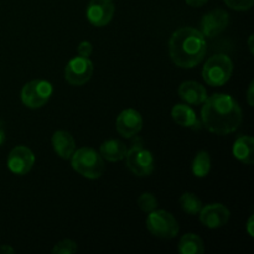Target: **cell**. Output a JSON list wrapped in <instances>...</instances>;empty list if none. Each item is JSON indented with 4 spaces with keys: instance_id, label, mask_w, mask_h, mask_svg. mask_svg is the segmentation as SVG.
<instances>
[{
    "instance_id": "cell-16",
    "label": "cell",
    "mask_w": 254,
    "mask_h": 254,
    "mask_svg": "<svg viewBox=\"0 0 254 254\" xmlns=\"http://www.w3.org/2000/svg\"><path fill=\"white\" fill-rule=\"evenodd\" d=\"M52 148L61 159L68 160L76 150V141L73 136L66 130H57L52 135Z\"/></svg>"
},
{
    "instance_id": "cell-6",
    "label": "cell",
    "mask_w": 254,
    "mask_h": 254,
    "mask_svg": "<svg viewBox=\"0 0 254 254\" xmlns=\"http://www.w3.org/2000/svg\"><path fill=\"white\" fill-rule=\"evenodd\" d=\"M52 92H54V88L49 81L34 79V81L27 82L22 87L20 97H21V102L24 103V106H26L27 108L37 109L44 107L49 102L52 96Z\"/></svg>"
},
{
    "instance_id": "cell-13",
    "label": "cell",
    "mask_w": 254,
    "mask_h": 254,
    "mask_svg": "<svg viewBox=\"0 0 254 254\" xmlns=\"http://www.w3.org/2000/svg\"><path fill=\"white\" fill-rule=\"evenodd\" d=\"M198 215L201 223L212 230L223 227L230 220V211L222 203H210L202 206Z\"/></svg>"
},
{
    "instance_id": "cell-23",
    "label": "cell",
    "mask_w": 254,
    "mask_h": 254,
    "mask_svg": "<svg viewBox=\"0 0 254 254\" xmlns=\"http://www.w3.org/2000/svg\"><path fill=\"white\" fill-rule=\"evenodd\" d=\"M52 254H71L77 252V243L72 240H62L52 248Z\"/></svg>"
},
{
    "instance_id": "cell-17",
    "label": "cell",
    "mask_w": 254,
    "mask_h": 254,
    "mask_svg": "<svg viewBox=\"0 0 254 254\" xmlns=\"http://www.w3.org/2000/svg\"><path fill=\"white\" fill-rule=\"evenodd\" d=\"M232 151L235 158L241 163L252 165L254 163V139L250 135L240 136L233 144Z\"/></svg>"
},
{
    "instance_id": "cell-19",
    "label": "cell",
    "mask_w": 254,
    "mask_h": 254,
    "mask_svg": "<svg viewBox=\"0 0 254 254\" xmlns=\"http://www.w3.org/2000/svg\"><path fill=\"white\" fill-rule=\"evenodd\" d=\"M178 248L181 254H202L205 252V243L195 233H186L181 237Z\"/></svg>"
},
{
    "instance_id": "cell-8",
    "label": "cell",
    "mask_w": 254,
    "mask_h": 254,
    "mask_svg": "<svg viewBox=\"0 0 254 254\" xmlns=\"http://www.w3.org/2000/svg\"><path fill=\"white\" fill-rule=\"evenodd\" d=\"M93 64L88 57L77 56L69 60L64 68V79L71 86H83L93 74Z\"/></svg>"
},
{
    "instance_id": "cell-15",
    "label": "cell",
    "mask_w": 254,
    "mask_h": 254,
    "mask_svg": "<svg viewBox=\"0 0 254 254\" xmlns=\"http://www.w3.org/2000/svg\"><path fill=\"white\" fill-rule=\"evenodd\" d=\"M171 118L184 128H190L193 130H198L201 128V122L198 121L196 112L188 104H176L171 109Z\"/></svg>"
},
{
    "instance_id": "cell-9",
    "label": "cell",
    "mask_w": 254,
    "mask_h": 254,
    "mask_svg": "<svg viewBox=\"0 0 254 254\" xmlns=\"http://www.w3.org/2000/svg\"><path fill=\"white\" fill-rule=\"evenodd\" d=\"M116 12L113 0H91L87 6L86 16L93 26L103 27L112 21Z\"/></svg>"
},
{
    "instance_id": "cell-18",
    "label": "cell",
    "mask_w": 254,
    "mask_h": 254,
    "mask_svg": "<svg viewBox=\"0 0 254 254\" xmlns=\"http://www.w3.org/2000/svg\"><path fill=\"white\" fill-rule=\"evenodd\" d=\"M127 146L126 144L122 141L117 140V139H109L102 143L101 148H99V154L103 159L107 161H121L126 158L127 154Z\"/></svg>"
},
{
    "instance_id": "cell-28",
    "label": "cell",
    "mask_w": 254,
    "mask_h": 254,
    "mask_svg": "<svg viewBox=\"0 0 254 254\" xmlns=\"http://www.w3.org/2000/svg\"><path fill=\"white\" fill-rule=\"evenodd\" d=\"M253 226H254V217H253V216H251L250 220H248V222H247V232H248V235L251 236V237H253V236H254Z\"/></svg>"
},
{
    "instance_id": "cell-2",
    "label": "cell",
    "mask_w": 254,
    "mask_h": 254,
    "mask_svg": "<svg viewBox=\"0 0 254 254\" xmlns=\"http://www.w3.org/2000/svg\"><path fill=\"white\" fill-rule=\"evenodd\" d=\"M207 44L202 32L193 27H181L169 40V54L180 68H192L203 60Z\"/></svg>"
},
{
    "instance_id": "cell-5",
    "label": "cell",
    "mask_w": 254,
    "mask_h": 254,
    "mask_svg": "<svg viewBox=\"0 0 254 254\" xmlns=\"http://www.w3.org/2000/svg\"><path fill=\"white\" fill-rule=\"evenodd\" d=\"M146 228L155 237L161 240H171L179 233V223L168 211L154 210L146 218Z\"/></svg>"
},
{
    "instance_id": "cell-3",
    "label": "cell",
    "mask_w": 254,
    "mask_h": 254,
    "mask_svg": "<svg viewBox=\"0 0 254 254\" xmlns=\"http://www.w3.org/2000/svg\"><path fill=\"white\" fill-rule=\"evenodd\" d=\"M104 159L92 148H81L74 150L71 156V165L76 173L89 180H96L106 170Z\"/></svg>"
},
{
    "instance_id": "cell-21",
    "label": "cell",
    "mask_w": 254,
    "mask_h": 254,
    "mask_svg": "<svg viewBox=\"0 0 254 254\" xmlns=\"http://www.w3.org/2000/svg\"><path fill=\"white\" fill-rule=\"evenodd\" d=\"M180 203V207L184 212H186L188 215H198L202 208V202H201L200 198L192 192H185L183 193V196L179 200Z\"/></svg>"
},
{
    "instance_id": "cell-10",
    "label": "cell",
    "mask_w": 254,
    "mask_h": 254,
    "mask_svg": "<svg viewBox=\"0 0 254 254\" xmlns=\"http://www.w3.org/2000/svg\"><path fill=\"white\" fill-rule=\"evenodd\" d=\"M35 155L29 148L24 145L15 146L7 156V168L15 175H25L32 169Z\"/></svg>"
},
{
    "instance_id": "cell-22",
    "label": "cell",
    "mask_w": 254,
    "mask_h": 254,
    "mask_svg": "<svg viewBox=\"0 0 254 254\" xmlns=\"http://www.w3.org/2000/svg\"><path fill=\"white\" fill-rule=\"evenodd\" d=\"M138 206L140 207L141 211L149 213L151 211L156 210V207H158V200H156V197L153 193L144 192L139 196Z\"/></svg>"
},
{
    "instance_id": "cell-24",
    "label": "cell",
    "mask_w": 254,
    "mask_h": 254,
    "mask_svg": "<svg viewBox=\"0 0 254 254\" xmlns=\"http://www.w3.org/2000/svg\"><path fill=\"white\" fill-rule=\"evenodd\" d=\"M223 1L230 9L237 10V11H247L254 4V0H223Z\"/></svg>"
},
{
    "instance_id": "cell-7",
    "label": "cell",
    "mask_w": 254,
    "mask_h": 254,
    "mask_svg": "<svg viewBox=\"0 0 254 254\" xmlns=\"http://www.w3.org/2000/svg\"><path fill=\"white\" fill-rule=\"evenodd\" d=\"M127 168L136 176H149L154 170V156L148 149L134 144L126 154Z\"/></svg>"
},
{
    "instance_id": "cell-14",
    "label": "cell",
    "mask_w": 254,
    "mask_h": 254,
    "mask_svg": "<svg viewBox=\"0 0 254 254\" xmlns=\"http://www.w3.org/2000/svg\"><path fill=\"white\" fill-rule=\"evenodd\" d=\"M179 96L186 104L200 106L207 98V92L205 87L198 82L186 81L179 87Z\"/></svg>"
},
{
    "instance_id": "cell-12",
    "label": "cell",
    "mask_w": 254,
    "mask_h": 254,
    "mask_svg": "<svg viewBox=\"0 0 254 254\" xmlns=\"http://www.w3.org/2000/svg\"><path fill=\"white\" fill-rule=\"evenodd\" d=\"M116 128L123 138H133L143 128V118L135 109H124L117 118Z\"/></svg>"
},
{
    "instance_id": "cell-20",
    "label": "cell",
    "mask_w": 254,
    "mask_h": 254,
    "mask_svg": "<svg viewBox=\"0 0 254 254\" xmlns=\"http://www.w3.org/2000/svg\"><path fill=\"white\" fill-rule=\"evenodd\" d=\"M191 170L196 178H206L211 170V158L210 154L205 150L198 151L197 155L192 160Z\"/></svg>"
},
{
    "instance_id": "cell-11",
    "label": "cell",
    "mask_w": 254,
    "mask_h": 254,
    "mask_svg": "<svg viewBox=\"0 0 254 254\" xmlns=\"http://www.w3.org/2000/svg\"><path fill=\"white\" fill-rule=\"evenodd\" d=\"M230 24V15L222 9H216L203 15L201 19V32L205 37H215L225 31Z\"/></svg>"
},
{
    "instance_id": "cell-29",
    "label": "cell",
    "mask_w": 254,
    "mask_h": 254,
    "mask_svg": "<svg viewBox=\"0 0 254 254\" xmlns=\"http://www.w3.org/2000/svg\"><path fill=\"white\" fill-rule=\"evenodd\" d=\"M14 248L6 245H0V254H12L14 253Z\"/></svg>"
},
{
    "instance_id": "cell-27",
    "label": "cell",
    "mask_w": 254,
    "mask_h": 254,
    "mask_svg": "<svg viewBox=\"0 0 254 254\" xmlns=\"http://www.w3.org/2000/svg\"><path fill=\"white\" fill-rule=\"evenodd\" d=\"M186 4L191 7H201L208 1V0H185Z\"/></svg>"
},
{
    "instance_id": "cell-1",
    "label": "cell",
    "mask_w": 254,
    "mask_h": 254,
    "mask_svg": "<svg viewBox=\"0 0 254 254\" xmlns=\"http://www.w3.org/2000/svg\"><path fill=\"white\" fill-rule=\"evenodd\" d=\"M202 104L201 121L208 131L227 135L240 128L243 119L242 109L230 94H213L207 97Z\"/></svg>"
},
{
    "instance_id": "cell-26",
    "label": "cell",
    "mask_w": 254,
    "mask_h": 254,
    "mask_svg": "<svg viewBox=\"0 0 254 254\" xmlns=\"http://www.w3.org/2000/svg\"><path fill=\"white\" fill-rule=\"evenodd\" d=\"M247 101H248V104H250L251 107H253V104H254V82L253 81L251 82L250 87H248Z\"/></svg>"
},
{
    "instance_id": "cell-30",
    "label": "cell",
    "mask_w": 254,
    "mask_h": 254,
    "mask_svg": "<svg viewBox=\"0 0 254 254\" xmlns=\"http://www.w3.org/2000/svg\"><path fill=\"white\" fill-rule=\"evenodd\" d=\"M5 141V129H4V123L0 121V146L4 144Z\"/></svg>"
},
{
    "instance_id": "cell-4",
    "label": "cell",
    "mask_w": 254,
    "mask_h": 254,
    "mask_svg": "<svg viewBox=\"0 0 254 254\" xmlns=\"http://www.w3.org/2000/svg\"><path fill=\"white\" fill-rule=\"evenodd\" d=\"M232 72V60L227 55H215L206 61L202 68V78L208 86L221 87L230 81Z\"/></svg>"
},
{
    "instance_id": "cell-31",
    "label": "cell",
    "mask_w": 254,
    "mask_h": 254,
    "mask_svg": "<svg viewBox=\"0 0 254 254\" xmlns=\"http://www.w3.org/2000/svg\"><path fill=\"white\" fill-rule=\"evenodd\" d=\"M253 35H251L250 37V41H248V46H250V50H251V54H253Z\"/></svg>"
},
{
    "instance_id": "cell-25",
    "label": "cell",
    "mask_w": 254,
    "mask_h": 254,
    "mask_svg": "<svg viewBox=\"0 0 254 254\" xmlns=\"http://www.w3.org/2000/svg\"><path fill=\"white\" fill-rule=\"evenodd\" d=\"M77 52H78V56L88 57L89 59V56H91L92 52H93V45L89 41H82L81 44L78 45V47H77Z\"/></svg>"
}]
</instances>
